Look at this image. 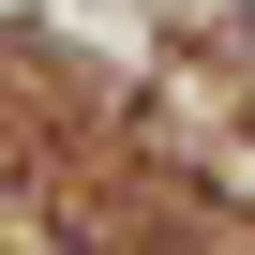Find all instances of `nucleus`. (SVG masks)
<instances>
[]
</instances>
